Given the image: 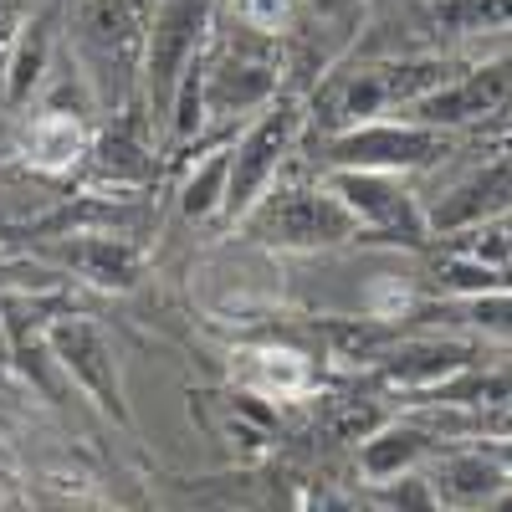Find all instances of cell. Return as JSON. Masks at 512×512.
Returning a JSON list of instances; mask_svg holds the SVG:
<instances>
[{
    "label": "cell",
    "mask_w": 512,
    "mask_h": 512,
    "mask_svg": "<svg viewBox=\"0 0 512 512\" xmlns=\"http://www.w3.org/2000/svg\"><path fill=\"white\" fill-rule=\"evenodd\" d=\"M159 0H72L67 11V57L103 113H123L144 88L149 21Z\"/></svg>",
    "instance_id": "obj_1"
},
{
    "label": "cell",
    "mask_w": 512,
    "mask_h": 512,
    "mask_svg": "<svg viewBox=\"0 0 512 512\" xmlns=\"http://www.w3.org/2000/svg\"><path fill=\"white\" fill-rule=\"evenodd\" d=\"M205 67V118H256L282 98V47L246 26L216 31L200 57Z\"/></svg>",
    "instance_id": "obj_2"
},
{
    "label": "cell",
    "mask_w": 512,
    "mask_h": 512,
    "mask_svg": "<svg viewBox=\"0 0 512 512\" xmlns=\"http://www.w3.org/2000/svg\"><path fill=\"white\" fill-rule=\"evenodd\" d=\"M303 123H308L303 98L282 93L277 103H267L262 113L241 128V139H231V190H226V210H221V216H231V221H246L251 216L256 200L277 185L287 154L297 149Z\"/></svg>",
    "instance_id": "obj_3"
},
{
    "label": "cell",
    "mask_w": 512,
    "mask_h": 512,
    "mask_svg": "<svg viewBox=\"0 0 512 512\" xmlns=\"http://www.w3.org/2000/svg\"><path fill=\"white\" fill-rule=\"evenodd\" d=\"M216 36V0H159L149 21V57H144V98L159 118H169L180 77L205 57Z\"/></svg>",
    "instance_id": "obj_4"
},
{
    "label": "cell",
    "mask_w": 512,
    "mask_h": 512,
    "mask_svg": "<svg viewBox=\"0 0 512 512\" xmlns=\"http://www.w3.org/2000/svg\"><path fill=\"white\" fill-rule=\"evenodd\" d=\"M241 226L272 246H338L359 236V221L338 205L328 185H282V180L256 200V210Z\"/></svg>",
    "instance_id": "obj_5"
},
{
    "label": "cell",
    "mask_w": 512,
    "mask_h": 512,
    "mask_svg": "<svg viewBox=\"0 0 512 512\" xmlns=\"http://www.w3.org/2000/svg\"><path fill=\"white\" fill-rule=\"evenodd\" d=\"M451 154L446 128H425L410 118L359 123L328 139V169H369V175H410Z\"/></svg>",
    "instance_id": "obj_6"
},
{
    "label": "cell",
    "mask_w": 512,
    "mask_h": 512,
    "mask_svg": "<svg viewBox=\"0 0 512 512\" xmlns=\"http://www.w3.org/2000/svg\"><path fill=\"white\" fill-rule=\"evenodd\" d=\"M338 205L359 221V231H400L405 241H415L425 231V210L415 205V195L400 185V175H369V169H328L323 180Z\"/></svg>",
    "instance_id": "obj_7"
},
{
    "label": "cell",
    "mask_w": 512,
    "mask_h": 512,
    "mask_svg": "<svg viewBox=\"0 0 512 512\" xmlns=\"http://www.w3.org/2000/svg\"><path fill=\"white\" fill-rule=\"evenodd\" d=\"M502 210H512V154H497L472 175L451 180L425 205V231H482Z\"/></svg>",
    "instance_id": "obj_8"
},
{
    "label": "cell",
    "mask_w": 512,
    "mask_h": 512,
    "mask_svg": "<svg viewBox=\"0 0 512 512\" xmlns=\"http://www.w3.org/2000/svg\"><path fill=\"white\" fill-rule=\"evenodd\" d=\"M47 344L57 354V364L82 384V395H88L98 410L118 415L123 420V390H118V369H113V354L103 344V333L82 318H62L47 328Z\"/></svg>",
    "instance_id": "obj_9"
},
{
    "label": "cell",
    "mask_w": 512,
    "mask_h": 512,
    "mask_svg": "<svg viewBox=\"0 0 512 512\" xmlns=\"http://www.w3.org/2000/svg\"><path fill=\"white\" fill-rule=\"evenodd\" d=\"M359 21H364V0H297V26L287 47L297 62H308V72H328L354 41Z\"/></svg>",
    "instance_id": "obj_10"
},
{
    "label": "cell",
    "mask_w": 512,
    "mask_h": 512,
    "mask_svg": "<svg viewBox=\"0 0 512 512\" xmlns=\"http://www.w3.org/2000/svg\"><path fill=\"white\" fill-rule=\"evenodd\" d=\"M431 487L446 502V512H487L512 482L502 472V461L492 456V446H477V451L441 456L431 472Z\"/></svg>",
    "instance_id": "obj_11"
},
{
    "label": "cell",
    "mask_w": 512,
    "mask_h": 512,
    "mask_svg": "<svg viewBox=\"0 0 512 512\" xmlns=\"http://www.w3.org/2000/svg\"><path fill=\"white\" fill-rule=\"evenodd\" d=\"M425 446H431V436L420 431V425H384V431H374L359 451V466H364V477L374 487L384 482H400L415 472V461L425 456Z\"/></svg>",
    "instance_id": "obj_12"
},
{
    "label": "cell",
    "mask_w": 512,
    "mask_h": 512,
    "mask_svg": "<svg viewBox=\"0 0 512 512\" xmlns=\"http://www.w3.org/2000/svg\"><path fill=\"white\" fill-rule=\"evenodd\" d=\"M77 154H88V144H82V123L67 108H47V113L31 118V128H26V159L36 169L62 175V169L77 164Z\"/></svg>",
    "instance_id": "obj_13"
},
{
    "label": "cell",
    "mask_w": 512,
    "mask_h": 512,
    "mask_svg": "<svg viewBox=\"0 0 512 512\" xmlns=\"http://www.w3.org/2000/svg\"><path fill=\"white\" fill-rule=\"evenodd\" d=\"M246 364V384L256 395H277V400H292V395H303L308 384H313V364L297 354V349H251L241 354Z\"/></svg>",
    "instance_id": "obj_14"
},
{
    "label": "cell",
    "mask_w": 512,
    "mask_h": 512,
    "mask_svg": "<svg viewBox=\"0 0 512 512\" xmlns=\"http://www.w3.org/2000/svg\"><path fill=\"white\" fill-rule=\"evenodd\" d=\"M226 190H231V144L210 149V154L190 169V180L180 185V210H185L190 221L221 216V210H226Z\"/></svg>",
    "instance_id": "obj_15"
},
{
    "label": "cell",
    "mask_w": 512,
    "mask_h": 512,
    "mask_svg": "<svg viewBox=\"0 0 512 512\" xmlns=\"http://www.w3.org/2000/svg\"><path fill=\"white\" fill-rule=\"evenodd\" d=\"M456 369H466V349H456V344H420L410 354H395L390 379H400V384H436V379H446Z\"/></svg>",
    "instance_id": "obj_16"
},
{
    "label": "cell",
    "mask_w": 512,
    "mask_h": 512,
    "mask_svg": "<svg viewBox=\"0 0 512 512\" xmlns=\"http://www.w3.org/2000/svg\"><path fill=\"white\" fill-rule=\"evenodd\" d=\"M72 262L88 272L93 282H103V287H128V277H134V256H128V246H118V241H108V236L77 241Z\"/></svg>",
    "instance_id": "obj_17"
},
{
    "label": "cell",
    "mask_w": 512,
    "mask_h": 512,
    "mask_svg": "<svg viewBox=\"0 0 512 512\" xmlns=\"http://www.w3.org/2000/svg\"><path fill=\"white\" fill-rule=\"evenodd\" d=\"M231 16H236V26H246L256 36L287 41L297 26V0H231Z\"/></svg>",
    "instance_id": "obj_18"
},
{
    "label": "cell",
    "mask_w": 512,
    "mask_h": 512,
    "mask_svg": "<svg viewBox=\"0 0 512 512\" xmlns=\"http://www.w3.org/2000/svg\"><path fill=\"white\" fill-rule=\"evenodd\" d=\"M41 72H47V36H41V26H26L21 41H16V52H11V62H6V93L26 98L41 82Z\"/></svg>",
    "instance_id": "obj_19"
},
{
    "label": "cell",
    "mask_w": 512,
    "mask_h": 512,
    "mask_svg": "<svg viewBox=\"0 0 512 512\" xmlns=\"http://www.w3.org/2000/svg\"><path fill=\"white\" fill-rule=\"evenodd\" d=\"M379 512H446V502L436 497L431 477H400V482H384L379 487Z\"/></svg>",
    "instance_id": "obj_20"
},
{
    "label": "cell",
    "mask_w": 512,
    "mask_h": 512,
    "mask_svg": "<svg viewBox=\"0 0 512 512\" xmlns=\"http://www.w3.org/2000/svg\"><path fill=\"white\" fill-rule=\"evenodd\" d=\"M93 159H98V169L103 175H113V180H139L144 169H149V159H144V149L128 139V134H103L98 144H93Z\"/></svg>",
    "instance_id": "obj_21"
},
{
    "label": "cell",
    "mask_w": 512,
    "mask_h": 512,
    "mask_svg": "<svg viewBox=\"0 0 512 512\" xmlns=\"http://www.w3.org/2000/svg\"><path fill=\"white\" fill-rule=\"evenodd\" d=\"M461 313L472 318L482 333H492V338H512V287H497V292H477V297H466Z\"/></svg>",
    "instance_id": "obj_22"
},
{
    "label": "cell",
    "mask_w": 512,
    "mask_h": 512,
    "mask_svg": "<svg viewBox=\"0 0 512 512\" xmlns=\"http://www.w3.org/2000/svg\"><path fill=\"white\" fill-rule=\"evenodd\" d=\"M456 21L461 26H512V0H461Z\"/></svg>",
    "instance_id": "obj_23"
},
{
    "label": "cell",
    "mask_w": 512,
    "mask_h": 512,
    "mask_svg": "<svg viewBox=\"0 0 512 512\" xmlns=\"http://www.w3.org/2000/svg\"><path fill=\"white\" fill-rule=\"evenodd\" d=\"M492 456L502 461V472H507V482H512V441H497V446H492Z\"/></svg>",
    "instance_id": "obj_24"
},
{
    "label": "cell",
    "mask_w": 512,
    "mask_h": 512,
    "mask_svg": "<svg viewBox=\"0 0 512 512\" xmlns=\"http://www.w3.org/2000/svg\"><path fill=\"white\" fill-rule=\"evenodd\" d=\"M487 512H512V487H507V492H502V497H497V502H492Z\"/></svg>",
    "instance_id": "obj_25"
}]
</instances>
